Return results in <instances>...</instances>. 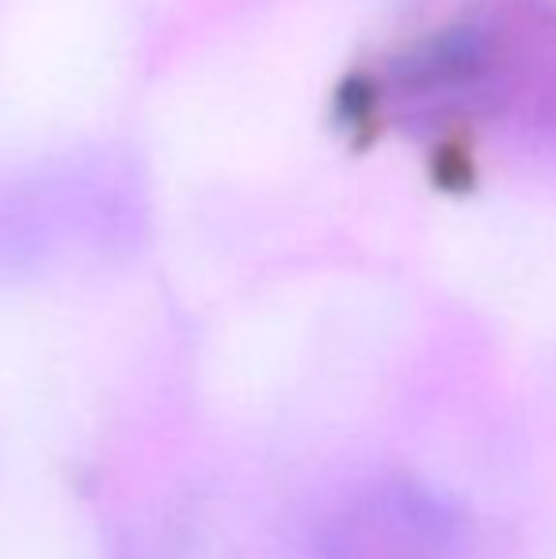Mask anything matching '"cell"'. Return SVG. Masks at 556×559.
I'll use <instances>...</instances> for the list:
<instances>
[{"mask_svg":"<svg viewBox=\"0 0 556 559\" xmlns=\"http://www.w3.org/2000/svg\"><path fill=\"white\" fill-rule=\"evenodd\" d=\"M324 552L328 559H458V525L435 495L389 479L340 510Z\"/></svg>","mask_w":556,"mask_h":559,"instance_id":"obj_1","label":"cell"}]
</instances>
